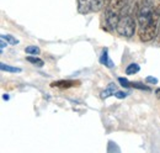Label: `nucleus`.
I'll use <instances>...</instances> for the list:
<instances>
[{"mask_svg":"<svg viewBox=\"0 0 160 153\" xmlns=\"http://www.w3.org/2000/svg\"><path fill=\"white\" fill-rule=\"evenodd\" d=\"M138 34L142 42H150L157 37L159 30L160 13L152 0H143L137 9Z\"/></svg>","mask_w":160,"mask_h":153,"instance_id":"f257e3e1","label":"nucleus"},{"mask_svg":"<svg viewBox=\"0 0 160 153\" xmlns=\"http://www.w3.org/2000/svg\"><path fill=\"white\" fill-rule=\"evenodd\" d=\"M134 6H137L136 0H127L123 6L120 21L116 27L117 34L122 37L131 38L132 36H134V32H136V20L133 15Z\"/></svg>","mask_w":160,"mask_h":153,"instance_id":"f03ea898","label":"nucleus"},{"mask_svg":"<svg viewBox=\"0 0 160 153\" xmlns=\"http://www.w3.org/2000/svg\"><path fill=\"white\" fill-rule=\"evenodd\" d=\"M126 1L127 0H108L107 5L105 6V14H103L105 25H106L105 29L107 31L116 30Z\"/></svg>","mask_w":160,"mask_h":153,"instance_id":"7ed1b4c3","label":"nucleus"},{"mask_svg":"<svg viewBox=\"0 0 160 153\" xmlns=\"http://www.w3.org/2000/svg\"><path fill=\"white\" fill-rule=\"evenodd\" d=\"M105 8V0H78V11L81 15L98 13Z\"/></svg>","mask_w":160,"mask_h":153,"instance_id":"20e7f679","label":"nucleus"},{"mask_svg":"<svg viewBox=\"0 0 160 153\" xmlns=\"http://www.w3.org/2000/svg\"><path fill=\"white\" fill-rule=\"evenodd\" d=\"M80 80H73V79H67V80H57V82H52L51 87L52 88H60V89H69V88H74V87H79Z\"/></svg>","mask_w":160,"mask_h":153,"instance_id":"39448f33","label":"nucleus"},{"mask_svg":"<svg viewBox=\"0 0 160 153\" xmlns=\"http://www.w3.org/2000/svg\"><path fill=\"white\" fill-rule=\"evenodd\" d=\"M100 63L102 66H105V67H107V68H113V62L111 61V58L108 56V51H107V48H103L102 50V53H101L100 56Z\"/></svg>","mask_w":160,"mask_h":153,"instance_id":"423d86ee","label":"nucleus"},{"mask_svg":"<svg viewBox=\"0 0 160 153\" xmlns=\"http://www.w3.org/2000/svg\"><path fill=\"white\" fill-rule=\"evenodd\" d=\"M116 92H117V85L115 83H110L108 87L103 92H101V99H107L108 96L115 95Z\"/></svg>","mask_w":160,"mask_h":153,"instance_id":"0eeeda50","label":"nucleus"},{"mask_svg":"<svg viewBox=\"0 0 160 153\" xmlns=\"http://www.w3.org/2000/svg\"><path fill=\"white\" fill-rule=\"evenodd\" d=\"M0 69L4 71V72H9V73H20L21 69L18 67H12V66H9V64H5V63H0Z\"/></svg>","mask_w":160,"mask_h":153,"instance_id":"6e6552de","label":"nucleus"},{"mask_svg":"<svg viewBox=\"0 0 160 153\" xmlns=\"http://www.w3.org/2000/svg\"><path fill=\"white\" fill-rule=\"evenodd\" d=\"M140 71V67L137 63H131L129 66H127L126 68V74L127 76H132V74H136Z\"/></svg>","mask_w":160,"mask_h":153,"instance_id":"1a4fd4ad","label":"nucleus"},{"mask_svg":"<svg viewBox=\"0 0 160 153\" xmlns=\"http://www.w3.org/2000/svg\"><path fill=\"white\" fill-rule=\"evenodd\" d=\"M26 61L27 62H30L31 64H33V66H36V67H43L44 66V62L38 57H35V56H28V57H26Z\"/></svg>","mask_w":160,"mask_h":153,"instance_id":"9d476101","label":"nucleus"},{"mask_svg":"<svg viewBox=\"0 0 160 153\" xmlns=\"http://www.w3.org/2000/svg\"><path fill=\"white\" fill-rule=\"evenodd\" d=\"M25 52L28 53V55H33V56H36V55H40L41 50L37 47V46H28V47L25 48Z\"/></svg>","mask_w":160,"mask_h":153,"instance_id":"9b49d317","label":"nucleus"},{"mask_svg":"<svg viewBox=\"0 0 160 153\" xmlns=\"http://www.w3.org/2000/svg\"><path fill=\"white\" fill-rule=\"evenodd\" d=\"M1 38H4L10 45H18L19 43V40H16V38L14 37V36H11V35H1Z\"/></svg>","mask_w":160,"mask_h":153,"instance_id":"f8f14e48","label":"nucleus"},{"mask_svg":"<svg viewBox=\"0 0 160 153\" xmlns=\"http://www.w3.org/2000/svg\"><path fill=\"white\" fill-rule=\"evenodd\" d=\"M107 152H120V148L117 147V145H116L113 141H108Z\"/></svg>","mask_w":160,"mask_h":153,"instance_id":"ddd939ff","label":"nucleus"},{"mask_svg":"<svg viewBox=\"0 0 160 153\" xmlns=\"http://www.w3.org/2000/svg\"><path fill=\"white\" fill-rule=\"evenodd\" d=\"M131 85H132V88L140 89V90H147V92H149V90H150V88H149V87H145V85H143V84H140V83H134V82H131Z\"/></svg>","mask_w":160,"mask_h":153,"instance_id":"4468645a","label":"nucleus"},{"mask_svg":"<svg viewBox=\"0 0 160 153\" xmlns=\"http://www.w3.org/2000/svg\"><path fill=\"white\" fill-rule=\"evenodd\" d=\"M118 82H120V84L123 88H131L132 87L131 85V82L128 79H126V78H118Z\"/></svg>","mask_w":160,"mask_h":153,"instance_id":"2eb2a0df","label":"nucleus"},{"mask_svg":"<svg viewBox=\"0 0 160 153\" xmlns=\"http://www.w3.org/2000/svg\"><path fill=\"white\" fill-rule=\"evenodd\" d=\"M145 82L149 83V84H158V79L154 78V76H147L145 78Z\"/></svg>","mask_w":160,"mask_h":153,"instance_id":"dca6fc26","label":"nucleus"},{"mask_svg":"<svg viewBox=\"0 0 160 153\" xmlns=\"http://www.w3.org/2000/svg\"><path fill=\"white\" fill-rule=\"evenodd\" d=\"M127 95H128L127 93H124V92H118V90H117L116 94H115V96H116L117 99H124V98H127Z\"/></svg>","mask_w":160,"mask_h":153,"instance_id":"f3484780","label":"nucleus"},{"mask_svg":"<svg viewBox=\"0 0 160 153\" xmlns=\"http://www.w3.org/2000/svg\"><path fill=\"white\" fill-rule=\"evenodd\" d=\"M154 40H155V43L158 46H160V26H159V30H158V34H157V37L154 38Z\"/></svg>","mask_w":160,"mask_h":153,"instance_id":"a211bd4d","label":"nucleus"},{"mask_svg":"<svg viewBox=\"0 0 160 153\" xmlns=\"http://www.w3.org/2000/svg\"><path fill=\"white\" fill-rule=\"evenodd\" d=\"M5 46H8V42L5 43V40H4V38H1V46H0V47H1V51L5 48Z\"/></svg>","mask_w":160,"mask_h":153,"instance_id":"6ab92c4d","label":"nucleus"},{"mask_svg":"<svg viewBox=\"0 0 160 153\" xmlns=\"http://www.w3.org/2000/svg\"><path fill=\"white\" fill-rule=\"evenodd\" d=\"M155 95H157V98H158V99H160V88L155 90Z\"/></svg>","mask_w":160,"mask_h":153,"instance_id":"aec40b11","label":"nucleus"},{"mask_svg":"<svg viewBox=\"0 0 160 153\" xmlns=\"http://www.w3.org/2000/svg\"><path fill=\"white\" fill-rule=\"evenodd\" d=\"M2 99H4V100H9L10 96H9V94H4V95H2Z\"/></svg>","mask_w":160,"mask_h":153,"instance_id":"412c9836","label":"nucleus"},{"mask_svg":"<svg viewBox=\"0 0 160 153\" xmlns=\"http://www.w3.org/2000/svg\"><path fill=\"white\" fill-rule=\"evenodd\" d=\"M157 9H158V11L160 13V0H157Z\"/></svg>","mask_w":160,"mask_h":153,"instance_id":"4be33fe9","label":"nucleus"}]
</instances>
